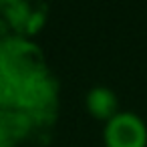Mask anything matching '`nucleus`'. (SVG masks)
Segmentation results:
<instances>
[{
  "mask_svg": "<svg viewBox=\"0 0 147 147\" xmlns=\"http://www.w3.org/2000/svg\"><path fill=\"white\" fill-rule=\"evenodd\" d=\"M87 109L99 119H111L119 111V101L113 89L109 87H93L87 93Z\"/></svg>",
  "mask_w": 147,
  "mask_h": 147,
  "instance_id": "2",
  "label": "nucleus"
},
{
  "mask_svg": "<svg viewBox=\"0 0 147 147\" xmlns=\"http://www.w3.org/2000/svg\"><path fill=\"white\" fill-rule=\"evenodd\" d=\"M103 139L107 147H147V125L131 111H117L107 119Z\"/></svg>",
  "mask_w": 147,
  "mask_h": 147,
  "instance_id": "1",
  "label": "nucleus"
}]
</instances>
